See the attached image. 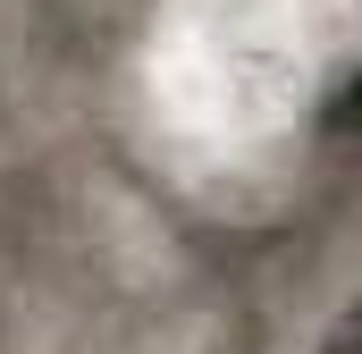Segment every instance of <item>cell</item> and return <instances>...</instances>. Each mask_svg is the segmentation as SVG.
I'll use <instances>...</instances> for the list:
<instances>
[{
	"mask_svg": "<svg viewBox=\"0 0 362 354\" xmlns=\"http://www.w3.org/2000/svg\"><path fill=\"white\" fill-rule=\"evenodd\" d=\"M329 135H337V144H362V68L329 93Z\"/></svg>",
	"mask_w": 362,
	"mask_h": 354,
	"instance_id": "cell-1",
	"label": "cell"
},
{
	"mask_svg": "<svg viewBox=\"0 0 362 354\" xmlns=\"http://www.w3.org/2000/svg\"><path fill=\"white\" fill-rule=\"evenodd\" d=\"M320 354H362V295L346 304V321L329 329V346H320Z\"/></svg>",
	"mask_w": 362,
	"mask_h": 354,
	"instance_id": "cell-2",
	"label": "cell"
}]
</instances>
